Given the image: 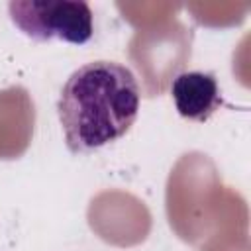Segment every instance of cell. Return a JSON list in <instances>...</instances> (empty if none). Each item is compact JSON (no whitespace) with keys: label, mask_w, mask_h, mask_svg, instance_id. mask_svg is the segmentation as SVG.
Segmentation results:
<instances>
[{"label":"cell","mask_w":251,"mask_h":251,"mask_svg":"<svg viewBox=\"0 0 251 251\" xmlns=\"http://www.w3.org/2000/svg\"><path fill=\"white\" fill-rule=\"evenodd\" d=\"M171 96L176 112L194 122L208 120L222 104L220 86L212 73L184 71L171 84Z\"/></svg>","instance_id":"3957f363"},{"label":"cell","mask_w":251,"mask_h":251,"mask_svg":"<svg viewBox=\"0 0 251 251\" xmlns=\"http://www.w3.org/2000/svg\"><path fill=\"white\" fill-rule=\"evenodd\" d=\"M12 24L35 41L59 39L73 45L90 41L94 24L86 2L73 0H16L8 4Z\"/></svg>","instance_id":"7a4b0ae2"},{"label":"cell","mask_w":251,"mask_h":251,"mask_svg":"<svg viewBox=\"0 0 251 251\" xmlns=\"http://www.w3.org/2000/svg\"><path fill=\"white\" fill-rule=\"evenodd\" d=\"M57 112L73 153L100 149L133 126L139 112L137 78L116 61L86 63L63 84Z\"/></svg>","instance_id":"6da1fadb"}]
</instances>
